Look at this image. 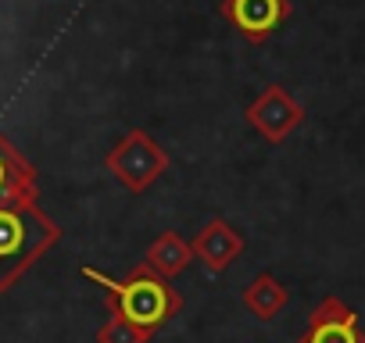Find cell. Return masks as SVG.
<instances>
[{
	"instance_id": "obj_10",
	"label": "cell",
	"mask_w": 365,
	"mask_h": 343,
	"mask_svg": "<svg viewBox=\"0 0 365 343\" xmlns=\"http://www.w3.org/2000/svg\"><path fill=\"white\" fill-rule=\"evenodd\" d=\"M287 304H290V290H287L272 272L255 275V279H251V286L244 290V307H247L255 318H262V322H272Z\"/></svg>"
},
{
	"instance_id": "obj_4",
	"label": "cell",
	"mask_w": 365,
	"mask_h": 343,
	"mask_svg": "<svg viewBox=\"0 0 365 343\" xmlns=\"http://www.w3.org/2000/svg\"><path fill=\"white\" fill-rule=\"evenodd\" d=\"M247 125L265 139V143H283L301 122H304V107L283 90V86H265L244 111Z\"/></svg>"
},
{
	"instance_id": "obj_5",
	"label": "cell",
	"mask_w": 365,
	"mask_h": 343,
	"mask_svg": "<svg viewBox=\"0 0 365 343\" xmlns=\"http://www.w3.org/2000/svg\"><path fill=\"white\" fill-rule=\"evenodd\" d=\"M219 15L247 43H265L290 19V0H222Z\"/></svg>"
},
{
	"instance_id": "obj_1",
	"label": "cell",
	"mask_w": 365,
	"mask_h": 343,
	"mask_svg": "<svg viewBox=\"0 0 365 343\" xmlns=\"http://www.w3.org/2000/svg\"><path fill=\"white\" fill-rule=\"evenodd\" d=\"M83 275L90 283H97L108 297V307L122 318H129L140 329H161L172 315H179L182 297L175 293V286H168V279L154 275L147 265H136L125 279H111L97 268H83Z\"/></svg>"
},
{
	"instance_id": "obj_9",
	"label": "cell",
	"mask_w": 365,
	"mask_h": 343,
	"mask_svg": "<svg viewBox=\"0 0 365 343\" xmlns=\"http://www.w3.org/2000/svg\"><path fill=\"white\" fill-rule=\"evenodd\" d=\"M190 261H194V247L179 233H161L143 254V265L161 279H175L179 272H187Z\"/></svg>"
},
{
	"instance_id": "obj_11",
	"label": "cell",
	"mask_w": 365,
	"mask_h": 343,
	"mask_svg": "<svg viewBox=\"0 0 365 343\" xmlns=\"http://www.w3.org/2000/svg\"><path fill=\"white\" fill-rule=\"evenodd\" d=\"M150 329H140V325H133L129 318H122V315H108V322L97 329V343H150Z\"/></svg>"
},
{
	"instance_id": "obj_6",
	"label": "cell",
	"mask_w": 365,
	"mask_h": 343,
	"mask_svg": "<svg viewBox=\"0 0 365 343\" xmlns=\"http://www.w3.org/2000/svg\"><path fill=\"white\" fill-rule=\"evenodd\" d=\"M297 343H365V329L354 307H347L340 297H322Z\"/></svg>"
},
{
	"instance_id": "obj_7",
	"label": "cell",
	"mask_w": 365,
	"mask_h": 343,
	"mask_svg": "<svg viewBox=\"0 0 365 343\" xmlns=\"http://www.w3.org/2000/svg\"><path fill=\"white\" fill-rule=\"evenodd\" d=\"M36 201V168L33 161L0 132V208Z\"/></svg>"
},
{
	"instance_id": "obj_3",
	"label": "cell",
	"mask_w": 365,
	"mask_h": 343,
	"mask_svg": "<svg viewBox=\"0 0 365 343\" xmlns=\"http://www.w3.org/2000/svg\"><path fill=\"white\" fill-rule=\"evenodd\" d=\"M104 168L111 176L133 190V194H147L165 172H168V150L147 132V129H129L104 157Z\"/></svg>"
},
{
	"instance_id": "obj_8",
	"label": "cell",
	"mask_w": 365,
	"mask_h": 343,
	"mask_svg": "<svg viewBox=\"0 0 365 343\" xmlns=\"http://www.w3.org/2000/svg\"><path fill=\"white\" fill-rule=\"evenodd\" d=\"M194 258H201L205 261V268L208 272H215V275H222L240 254H244V236L230 226V222H222V218H212L197 236H194Z\"/></svg>"
},
{
	"instance_id": "obj_2",
	"label": "cell",
	"mask_w": 365,
	"mask_h": 343,
	"mask_svg": "<svg viewBox=\"0 0 365 343\" xmlns=\"http://www.w3.org/2000/svg\"><path fill=\"white\" fill-rule=\"evenodd\" d=\"M58 240V222L36 201L0 208V293H8Z\"/></svg>"
}]
</instances>
